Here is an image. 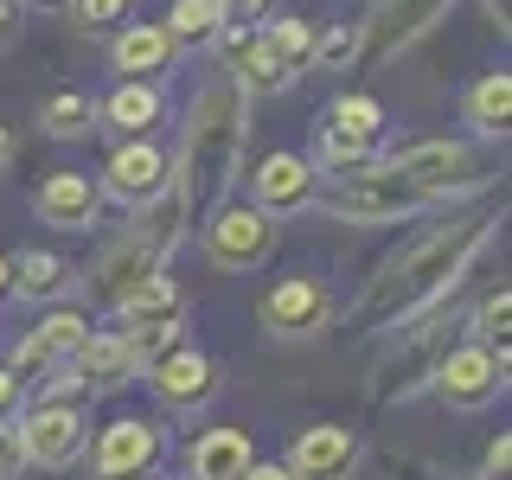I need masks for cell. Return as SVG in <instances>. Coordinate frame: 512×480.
Masks as SVG:
<instances>
[{
  "label": "cell",
  "instance_id": "cell-1",
  "mask_svg": "<svg viewBox=\"0 0 512 480\" xmlns=\"http://www.w3.org/2000/svg\"><path fill=\"white\" fill-rule=\"evenodd\" d=\"M500 224H506V205H455L442 224H429L410 244H397L378 263V276H365L359 301L346 308V340H384V333L410 327L416 314L442 308L474 276L480 256L493 250Z\"/></svg>",
  "mask_w": 512,
  "mask_h": 480
},
{
  "label": "cell",
  "instance_id": "cell-2",
  "mask_svg": "<svg viewBox=\"0 0 512 480\" xmlns=\"http://www.w3.org/2000/svg\"><path fill=\"white\" fill-rule=\"evenodd\" d=\"M244 148H250V96L231 77L199 84L180 116V148L167 154L173 160V205H180L186 231H199L224 199H237Z\"/></svg>",
  "mask_w": 512,
  "mask_h": 480
},
{
  "label": "cell",
  "instance_id": "cell-3",
  "mask_svg": "<svg viewBox=\"0 0 512 480\" xmlns=\"http://www.w3.org/2000/svg\"><path fill=\"white\" fill-rule=\"evenodd\" d=\"M180 237H186V224H180L173 192H167V199H154V205H141L135 224H128L116 244H109V250L84 269L90 301H96V308H109V314H122L128 301H135V288L167 269V256H173V244H180Z\"/></svg>",
  "mask_w": 512,
  "mask_h": 480
},
{
  "label": "cell",
  "instance_id": "cell-4",
  "mask_svg": "<svg viewBox=\"0 0 512 480\" xmlns=\"http://www.w3.org/2000/svg\"><path fill=\"white\" fill-rule=\"evenodd\" d=\"M314 212H327L333 224H359V231H372V224H410V218L436 212V205H429L423 192H416L404 173L378 154V160H365V167L320 173Z\"/></svg>",
  "mask_w": 512,
  "mask_h": 480
},
{
  "label": "cell",
  "instance_id": "cell-5",
  "mask_svg": "<svg viewBox=\"0 0 512 480\" xmlns=\"http://www.w3.org/2000/svg\"><path fill=\"white\" fill-rule=\"evenodd\" d=\"M442 308H448V301H442ZM442 308H429V314H416L410 327L384 333V340H391V352H384L378 372H372V404H378V410L410 404L416 391H429V372H436V359L461 340V320H448Z\"/></svg>",
  "mask_w": 512,
  "mask_h": 480
},
{
  "label": "cell",
  "instance_id": "cell-6",
  "mask_svg": "<svg viewBox=\"0 0 512 480\" xmlns=\"http://www.w3.org/2000/svg\"><path fill=\"white\" fill-rule=\"evenodd\" d=\"M384 160H391L429 205H461V199H474V192L493 186L480 148L474 141H455V135H423V141H410V148H391Z\"/></svg>",
  "mask_w": 512,
  "mask_h": 480
},
{
  "label": "cell",
  "instance_id": "cell-7",
  "mask_svg": "<svg viewBox=\"0 0 512 480\" xmlns=\"http://www.w3.org/2000/svg\"><path fill=\"white\" fill-rule=\"evenodd\" d=\"M333 320H340V295H333L320 276H308V269L276 276L263 288V301H256V327H263L276 346H314V340L333 333Z\"/></svg>",
  "mask_w": 512,
  "mask_h": 480
},
{
  "label": "cell",
  "instance_id": "cell-8",
  "mask_svg": "<svg viewBox=\"0 0 512 480\" xmlns=\"http://www.w3.org/2000/svg\"><path fill=\"white\" fill-rule=\"evenodd\" d=\"M276 244H282V224L269 212H256L250 199H224L199 224V250L218 276H256V269H269L276 263Z\"/></svg>",
  "mask_w": 512,
  "mask_h": 480
},
{
  "label": "cell",
  "instance_id": "cell-9",
  "mask_svg": "<svg viewBox=\"0 0 512 480\" xmlns=\"http://www.w3.org/2000/svg\"><path fill=\"white\" fill-rule=\"evenodd\" d=\"M378 148H384V103L365 96V90H340L327 109H320V122H314L308 160L320 173H346V167L378 160Z\"/></svg>",
  "mask_w": 512,
  "mask_h": 480
},
{
  "label": "cell",
  "instance_id": "cell-10",
  "mask_svg": "<svg viewBox=\"0 0 512 480\" xmlns=\"http://www.w3.org/2000/svg\"><path fill=\"white\" fill-rule=\"evenodd\" d=\"M116 320H122V327H116L122 346L135 352V365L148 372V365H154L167 346L186 340V288L173 282L167 269H160V276H148V282L135 288V301H128Z\"/></svg>",
  "mask_w": 512,
  "mask_h": 480
},
{
  "label": "cell",
  "instance_id": "cell-11",
  "mask_svg": "<svg viewBox=\"0 0 512 480\" xmlns=\"http://www.w3.org/2000/svg\"><path fill=\"white\" fill-rule=\"evenodd\" d=\"M13 436H20V461L45 474H64L84 461L90 448V404H32L13 416Z\"/></svg>",
  "mask_w": 512,
  "mask_h": 480
},
{
  "label": "cell",
  "instance_id": "cell-12",
  "mask_svg": "<svg viewBox=\"0 0 512 480\" xmlns=\"http://www.w3.org/2000/svg\"><path fill=\"white\" fill-rule=\"evenodd\" d=\"M429 397H436L442 410H455V416H480V410H493L506 397V365L480 340L461 333V340L436 359V372H429Z\"/></svg>",
  "mask_w": 512,
  "mask_h": 480
},
{
  "label": "cell",
  "instance_id": "cell-13",
  "mask_svg": "<svg viewBox=\"0 0 512 480\" xmlns=\"http://www.w3.org/2000/svg\"><path fill=\"white\" fill-rule=\"evenodd\" d=\"M141 384L154 391V404L167 416H205L218 404V391H224V365L212 359V352H199L192 340H180V346H167L148 372H141Z\"/></svg>",
  "mask_w": 512,
  "mask_h": 480
},
{
  "label": "cell",
  "instance_id": "cell-14",
  "mask_svg": "<svg viewBox=\"0 0 512 480\" xmlns=\"http://www.w3.org/2000/svg\"><path fill=\"white\" fill-rule=\"evenodd\" d=\"M96 192H103V205H128V212L167 199V192H173V160H167V148H160L154 135L116 141L109 160H103V173H96Z\"/></svg>",
  "mask_w": 512,
  "mask_h": 480
},
{
  "label": "cell",
  "instance_id": "cell-15",
  "mask_svg": "<svg viewBox=\"0 0 512 480\" xmlns=\"http://www.w3.org/2000/svg\"><path fill=\"white\" fill-rule=\"evenodd\" d=\"M160 455H167V423H154V416H116L84 448L90 480H141L160 468Z\"/></svg>",
  "mask_w": 512,
  "mask_h": 480
},
{
  "label": "cell",
  "instance_id": "cell-16",
  "mask_svg": "<svg viewBox=\"0 0 512 480\" xmlns=\"http://www.w3.org/2000/svg\"><path fill=\"white\" fill-rule=\"evenodd\" d=\"M455 0H372V20H359V64H397L423 32H436V20Z\"/></svg>",
  "mask_w": 512,
  "mask_h": 480
},
{
  "label": "cell",
  "instance_id": "cell-17",
  "mask_svg": "<svg viewBox=\"0 0 512 480\" xmlns=\"http://www.w3.org/2000/svg\"><path fill=\"white\" fill-rule=\"evenodd\" d=\"M314 192H320V167L308 154H295V148H276V154H263L250 167V205L269 212L276 224L314 212Z\"/></svg>",
  "mask_w": 512,
  "mask_h": 480
},
{
  "label": "cell",
  "instance_id": "cell-18",
  "mask_svg": "<svg viewBox=\"0 0 512 480\" xmlns=\"http://www.w3.org/2000/svg\"><path fill=\"white\" fill-rule=\"evenodd\" d=\"M359 429H346V423H308L295 442H288V455H282V468L295 474V480H352L359 474Z\"/></svg>",
  "mask_w": 512,
  "mask_h": 480
},
{
  "label": "cell",
  "instance_id": "cell-19",
  "mask_svg": "<svg viewBox=\"0 0 512 480\" xmlns=\"http://www.w3.org/2000/svg\"><path fill=\"white\" fill-rule=\"evenodd\" d=\"M173 58H180V45L167 39L160 20H122L109 32V71H116V84H167Z\"/></svg>",
  "mask_w": 512,
  "mask_h": 480
},
{
  "label": "cell",
  "instance_id": "cell-20",
  "mask_svg": "<svg viewBox=\"0 0 512 480\" xmlns=\"http://www.w3.org/2000/svg\"><path fill=\"white\" fill-rule=\"evenodd\" d=\"M32 218L52 224V231H64V237H84V231L103 224V192H96L90 173H71V167L45 173L39 192H32Z\"/></svg>",
  "mask_w": 512,
  "mask_h": 480
},
{
  "label": "cell",
  "instance_id": "cell-21",
  "mask_svg": "<svg viewBox=\"0 0 512 480\" xmlns=\"http://www.w3.org/2000/svg\"><path fill=\"white\" fill-rule=\"evenodd\" d=\"M84 288V269L58 250H13V295L26 308H58V301H77Z\"/></svg>",
  "mask_w": 512,
  "mask_h": 480
},
{
  "label": "cell",
  "instance_id": "cell-22",
  "mask_svg": "<svg viewBox=\"0 0 512 480\" xmlns=\"http://www.w3.org/2000/svg\"><path fill=\"white\" fill-rule=\"evenodd\" d=\"M77 378H84V397L96 404V397H116L128 391V384L141 378V365H135V352L122 346V333L116 327H90V340L77 346Z\"/></svg>",
  "mask_w": 512,
  "mask_h": 480
},
{
  "label": "cell",
  "instance_id": "cell-23",
  "mask_svg": "<svg viewBox=\"0 0 512 480\" xmlns=\"http://www.w3.org/2000/svg\"><path fill=\"white\" fill-rule=\"evenodd\" d=\"M256 461L250 429L224 423V429H199L186 442V480H244V468Z\"/></svg>",
  "mask_w": 512,
  "mask_h": 480
},
{
  "label": "cell",
  "instance_id": "cell-24",
  "mask_svg": "<svg viewBox=\"0 0 512 480\" xmlns=\"http://www.w3.org/2000/svg\"><path fill=\"white\" fill-rule=\"evenodd\" d=\"M167 122V84H116L96 103V128H116V135H154Z\"/></svg>",
  "mask_w": 512,
  "mask_h": 480
},
{
  "label": "cell",
  "instance_id": "cell-25",
  "mask_svg": "<svg viewBox=\"0 0 512 480\" xmlns=\"http://www.w3.org/2000/svg\"><path fill=\"white\" fill-rule=\"evenodd\" d=\"M461 122H468L480 141H506V128H512V77L506 71H480L474 84L461 90Z\"/></svg>",
  "mask_w": 512,
  "mask_h": 480
},
{
  "label": "cell",
  "instance_id": "cell-26",
  "mask_svg": "<svg viewBox=\"0 0 512 480\" xmlns=\"http://www.w3.org/2000/svg\"><path fill=\"white\" fill-rule=\"evenodd\" d=\"M256 32H263L269 58H276L288 77L308 71V58H314V32H320L314 20H301V13H263V20H256Z\"/></svg>",
  "mask_w": 512,
  "mask_h": 480
},
{
  "label": "cell",
  "instance_id": "cell-27",
  "mask_svg": "<svg viewBox=\"0 0 512 480\" xmlns=\"http://www.w3.org/2000/svg\"><path fill=\"white\" fill-rule=\"evenodd\" d=\"M461 333H468V340H480L500 365H512V288H506V282L487 288V295L474 301V314L461 320Z\"/></svg>",
  "mask_w": 512,
  "mask_h": 480
},
{
  "label": "cell",
  "instance_id": "cell-28",
  "mask_svg": "<svg viewBox=\"0 0 512 480\" xmlns=\"http://www.w3.org/2000/svg\"><path fill=\"white\" fill-rule=\"evenodd\" d=\"M32 340H39V352L52 365H64V359H77V346L90 340V314L77 308V301H58V308H39V327H26Z\"/></svg>",
  "mask_w": 512,
  "mask_h": 480
},
{
  "label": "cell",
  "instance_id": "cell-29",
  "mask_svg": "<svg viewBox=\"0 0 512 480\" xmlns=\"http://www.w3.org/2000/svg\"><path fill=\"white\" fill-rule=\"evenodd\" d=\"M167 39L180 45V52H212V39L224 32V13L218 0H167Z\"/></svg>",
  "mask_w": 512,
  "mask_h": 480
},
{
  "label": "cell",
  "instance_id": "cell-30",
  "mask_svg": "<svg viewBox=\"0 0 512 480\" xmlns=\"http://www.w3.org/2000/svg\"><path fill=\"white\" fill-rule=\"evenodd\" d=\"M39 128L52 141H84L90 128H96V96L90 90H52L39 103Z\"/></svg>",
  "mask_w": 512,
  "mask_h": 480
},
{
  "label": "cell",
  "instance_id": "cell-31",
  "mask_svg": "<svg viewBox=\"0 0 512 480\" xmlns=\"http://www.w3.org/2000/svg\"><path fill=\"white\" fill-rule=\"evenodd\" d=\"M308 71H359V20H340V26H327V32H314V58H308Z\"/></svg>",
  "mask_w": 512,
  "mask_h": 480
},
{
  "label": "cell",
  "instance_id": "cell-32",
  "mask_svg": "<svg viewBox=\"0 0 512 480\" xmlns=\"http://www.w3.org/2000/svg\"><path fill=\"white\" fill-rule=\"evenodd\" d=\"M384 480H474V474H455L448 461H429V455H384Z\"/></svg>",
  "mask_w": 512,
  "mask_h": 480
},
{
  "label": "cell",
  "instance_id": "cell-33",
  "mask_svg": "<svg viewBox=\"0 0 512 480\" xmlns=\"http://www.w3.org/2000/svg\"><path fill=\"white\" fill-rule=\"evenodd\" d=\"M128 7L135 0H71V20H77V32H116L128 20Z\"/></svg>",
  "mask_w": 512,
  "mask_h": 480
},
{
  "label": "cell",
  "instance_id": "cell-34",
  "mask_svg": "<svg viewBox=\"0 0 512 480\" xmlns=\"http://www.w3.org/2000/svg\"><path fill=\"white\" fill-rule=\"evenodd\" d=\"M512 474V436L500 429L487 448H480V468H474V480H506Z\"/></svg>",
  "mask_w": 512,
  "mask_h": 480
},
{
  "label": "cell",
  "instance_id": "cell-35",
  "mask_svg": "<svg viewBox=\"0 0 512 480\" xmlns=\"http://www.w3.org/2000/svg\"><path fill=\"white\" fill-rule=\"evenodd\" d=\"M26 461H20V436H13V416H0V480H20Z\"/></svg>",
  "mask_w": 512,
  "mask_h": 480
},
{
  "label": "cell",
  "instance_id": "cell-36",
  "mask_svg": "<svg viewBox=\"0 0 512 480\" xmlns=\"http://www.w3.org/2000/svg\"><path fill=\"white\" fill-rule=\"evenodd\" d=\"M20 32H26V20H20V0H0V58L20 45Z\"/></svg>",
  "mask_w": 512,
  "mask_h": 480
},
{
  "label": "cell",
  "instance_id": "cell-37",
  "mask_svg": "<svg viewBox=\"0 0 512 480\" xmlns=\"http://www.w3.org/2000/svg\"><path fill=\"white\" fill-rule=\"evenodd\" d=\"M20 410H26V384L0 365V416H20Z\"/></svg>",
  "mask_w": 512,
  "mask_h": 480
},
{
  "label": "cell",
  "instance_id": "cell-38",
  "mask_svg": "<svg viewBox=\"0 0 512 480\" xmlns=\"http://www.w3.org/2000/svg\"><path fill=\"white\" fill-rule=\"evenodd\" d=\"M269 7H276V0H218V13H224V20H263Z\"/></svg>",
  "mask_w": 512,
  "mask_h": 480
},
{
  "label": "cell",
  "instance_id": "cell-39",
  "mask_svg": "<svg viewBox=\"0 0 512 480\" xmlns=\"http://www.w3.org/2000/svg\"><path fill=\"white\" fill-rule=\"evenodd\" d=\"M244 480H295V474H288L282 461H263V455H256L250 468H244Z\"/></svg>",
  "mask_w": 512,
  "mask_h": 480
},
{
  "label": "cell",
  "instance_id": "cell-40",
  "mask_svg": "<svg viewBox=\"0 0 512 480\" xmlns=\"http://www.w3.org/2000/svg\"><path fill=\"white\" fill-rule=\"evenodd\" d=\"M13 295V256H0V301Z\"/></svg>",
  "mask_w": 512,
  "mask_h": 480
},
{
  "label": "cell",
  "instance_id": "cell-41",
  "mask_svg": "<svg viewBox=\"0 0 512 480\" xmlns=\"http://www.w3.org/2000/svg\"><path fill=\"white\" fill-rule=\"evenodd\" d=\"M13 167V135H7V122H0V173Z\"/></svg>",
  "mask_w": 512,
  "mask_h": 480
},
{
  "label": "cell",
  "instance_id": "cell-42",
  "mask_svg": "<svg viewBox=\"0 0 512 480\" xmlns=\"http://www.w3.org/2000/svg\"><path fill=\"white\" fill-rule=\"evenodd\" d=\"M32 7H71V0H32Z\"/></svg>",
  "mask_w": 512,
  "mask_h": 480
},
{
  "label": "cell",
  "instance_id": "cell-43",
  "mask_svg": "<svg viewBox=\"0 0 512 480\" xmlns=\"http://www.w3.org/2000/svg\"><path fill=\"white\" fill-rule=\"evenodd\" d=\"M141 480H167V474H160V468H154V474H141Z\"/></svg>",
  "mask_w": 512,
  "mask_h": 480
}]
</instances>
